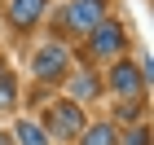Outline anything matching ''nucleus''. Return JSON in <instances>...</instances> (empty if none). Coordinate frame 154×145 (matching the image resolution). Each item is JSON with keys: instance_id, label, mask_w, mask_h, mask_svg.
Wrapping results in <instances>:
<instances>
[{"instance_id": "nucleus-5", "label": "nucleus", "mask_w": 154, "mask_h": 145, "mask_svg": "<svg viewBox=\"0 0 154 145\" xmlns=\"http://www.w3.org/2000/svg\"><path fill=\"white\" fill-rule=\"evenodd\" d=\"M110 0H66L62 5V31L66 35H88L101 18H106Z\"/></svg>"}, {"instance_id": "nucleus-4", "label": "nucleus", "mask_w": 154, "mask_h": 145, "mask_svg": "<svg viewBox=\"0 0 154 145\" xmlns=\"http://www.w3.org/2000/svg\"><path fill=\"white\" fill-rule=\"evenodd\" d=\"M31 75H35L40 84H62V79L71 75V48L62 44V40L40 44L35 57H31Z\"/></svg>"}, {"instance_id": "nucleus-3", "label": "nucleus", "mask_w": 154, "mask_h": 145, "mask_svg": "<svg viewBox=\"0 0 154 145\" xmlns=\"http://www.w3.org/2000/svg\"><path fill=\"white\" fill-rule=\"evenodd\" d=\"M40 128H44L48 141H75V136H79V128H84V110H79V101H71V97H66V101H48Z\"/></svg>"}, {"instance_id": "nucleus-11", "label": "nucleus", "mask_w": 154, "mask_h": 145, "mask_svg": "<svg viewBox=\"0 0 154 145\" xmlns=\"http://www.w3.org/2000/svg\"><path fill=\"white\" fill-rule=\"evenodd\" d=\"M115 119L119 123H141L145 119V101H119V106H115Z\"/></svg>"}, {"instance_id": "nucleus-10", "label": "nucleus", "mask_w": 154, "mask_h": 145, "mask_svg": "<svg viewBox=\"0 0 154 145\" xmlns=\"http://www.w3.org/2000/svg\"><path fill=\"white\" fill-rule=\"evenodd\" d=\"M18 106V75L0 62V110H13Z\"/></svg>"}, {"instance_id": "nucleus-12", "label": "nucleus", "mask_w": 154, "mask_h": 145, "mask_svg": "<svg viewBox=\"0 0 154 145\" xmlns=\"http://www.w3.org/2000/svg\"><path fill=\"white\" fill-rule=\"evenodd\" d=\"M119 145H150V132H145V123H137V128H132V132L123 136Z\"/></svg>"}, {"instance_id": "nucleus-2", "label": "nucleus", "mask_w": 154, "mask_h": 145, "mask_svg": "<svg viewBox=\"0 0 154 145\" xmlns=\"http://www.w3.org/2000/svg\"><path fill=\"white\" fill-rule=\"evenodd\" d=\"M101 88H110L119 101H145L150 66H132L128 57H115V62H110V75L101 79Z\"/></svg>"}, {"instance_id": "nucleus-1", "label": "nucleus", "mask_w": 154, "mask_h": 145, "mask_svg": "<svg viewBox=\"0 0 154 145\" xmlns=\"http://www.w3.org/2000/svg\"><path fill=\"white\" fill-rule=\"evenodd\" d=\"M128 53V26L115 22V18H101V22L88 31V44H84V57L88 62H115Z\"/></svg>"}, {"instance_id": "nucleus-13", "label": "nucleus", "mask_w": 154, "mask_h": 145, "mask_svg": "<svg viewBox=\"0 0 154 145\" xmlns=\"http://www.w3.org/2000/svg\"><path fill=\"white\" fill-rule=\"evenodd\" d=\"M0 145H13V136H9V132H0Z\"/></svg>"}, {"instance_id": "nucleus-7", "label": "nucleus", "mask_w": 154, "mask_h": 145, "mask_svg": "<svg viewBox=\"0 0 154 145\" xmlns=\"http://www.w3.org/2000/svg\"><path fill=\"white\" fill-rule=\"evenodd\" d=\"M62 84L71 88V101H93V97H101V79H97L93 71H79V75H66Z\"/></svg>"}, {"instance_id": "nucleus-9", "label": "nucleus", "mask_w": 154, "mask_h": 145, "mask_svg": "<svg viewBox=\"0 0 154 145\" xmlns=\"http://www.w3.org/2000/svg\"><path fill=\"white\" fill-rule=\"evenodd\" d=\"M9 136H13V145H53V141L44 136V128H40V123H31V119H18Z\"/></svg>"}, {"instance_id": "nucleus-6", "label": "nucleus", "mask_w": 154, "mask_h": 145, "mask_svg": "<svg viewBox=\"0 0 154 145\" xmlns=\"http://www.w3.org/2000/svg\"><path fill=\"white\" fill-rule=\"evenodd\" d=\"M44 9H48V0H9V22L18 31H31L44 18Z\"/></svg>"}, {"instance_id": "nucleus-8", "label": "nucleus", "mask_w": 154, "mask_h": 145, "mask_svg": "<svg viewBox=\"0 0 154 145\" xmlns=\"http://www.w3.org/2000/svg\"><path fill=\"white\" fill-rule=\"evenodd\" d=\"M75 141L79 145H119V128L115 123H88V128H79Z\"/></svg>"}]
</instances>
